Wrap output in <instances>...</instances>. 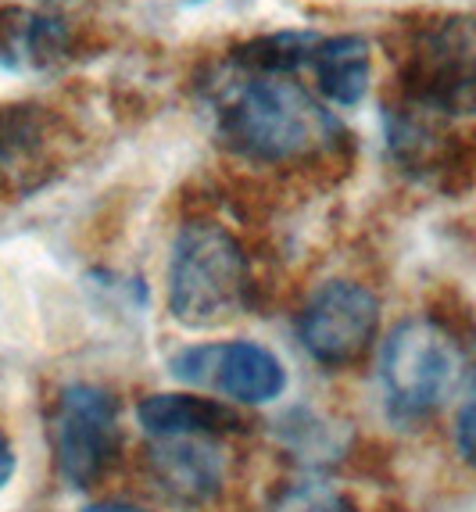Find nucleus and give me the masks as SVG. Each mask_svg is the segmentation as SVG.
<instances>
[{
  "label": "nucleus",
  "instance_id": "a211bd4d",
  "mask_svg": "<svg viewBox=\"0 0 476 512\" xmlns=\"http://www.w3.org/2000/svg\"><path fill=\"white\" fill-rule=\"evenodd\" d=\"M190 4H197V0H190Z\"/></svg>",
  "mask_w": 476,
  "mask_h": 512
},
{
  "label": "nucleus",
  "instance_id": "f257e3e1",
  "mask_svg": "<svg viewBox=\"0 0 476 512\" xmlns=\"http://www.w3.org/2000/svg\"><path fill=\"white\" fill-rule=\"evenodd\" d=\"M215 137L251 165L298 169L337 154L344 126L290 76L237 72L215 97Z\"/></svg>",
  "mask_w": 476,
  "mask_h": 512
},
{
  "label": "nucleus",
  "instance_id": "9b49d317",
  "mask_svg": "<svg viewBox=\"0 0 476 512\" xmlns=\"http://www.w3.org/2000/svg\"><path fill=\"white\" fill-rule=\"evenodd\" d=\"M308 69L315 76V90L337 108H355L366 101L373 83V47L366 36H319Z\"/></svg>",
  "mask_w": 476,
  "mask_h": 512
},
{
  "label": "nucleus",
  "instance_id": "2eb2a0df",
  "mask_svg": "<svg viewBox=\"0 0 476 512\" xmlns=\"http://www.w3.org/2000/svg\"><path fill=\"white\" fill-rule=\"evenodd\" d=\"M451 444L466 466H476V373L459 391V405H455V419H451Z\"/></svg>",
  "mask_w": 476,
  "mask_h": 512
},
{
  "label": "nucleus",
  "instance_id": "20e7f679",
  "mask_svg": "<svg viewBox=\"0 0 476 512\" xmlns=\"http://www.w3.org/2000/svg\"><path fill=\"white\" fill-rule=\"evenodd\" d=\"M398 104L434 119H476V15L412 26L394 54Z\"/></svg>",
  "mask_w": 476,
  "mask_h": 512
},
{
  "label": "nucleus",
  "instance_id": "6e6552de",
  "mask_svg": "<svg viewBox=\"0 0 476 512\" xmlns=\"http://www.w3.org/2000/svg\"><path fill=\"white\" fill-rule=\"evenodd\" d=\"M140 473L165 505L197 512L226 491L230 455L208 437H147Z\"/></svg>",
  "mask_w": 476,
  "mask_h": 512
},
{
  "label": "nucleus",
  "instance_id": "f8f14e48",
  "mask_svg": "<svg viewBox=\"0 0 476 512\" xmlns=\"http://www.w3.org/2000/svg\"><path fill=\"white\" fill-rule=\"evenodd\" d=\"M319 36L308 29H280V33H262L237 43L230 51V69L247 76H290L301 65H308Z\"/></svg>",
  "mask_w": 476,
  "mask_h": 512
},
{
  "label": "nucleus",
  "instance_id": "4468645a",
  "mask_svg": "<svg viewBox=\"0 0 476 512\" xmlns=\"http://www.w3.org/2000/svg\"><path fill=\"white\" fill-rule=\"evenodd\" d=\"M265 512H362V509H358V502L344 487L319 477H305L276 487V495L269 498V509Z\"/></svg>",
  "mask_w": 476,
  "mask_h": 512
},
{
  "label": "nucleus",
  "instance_id": "0eeeda50",
  "mask_svg": "<svg viewBox=\"0 0 476 512\" xmlns=\"http://www.w3.org/2000/svg\"><path fill=\"white\" fill-rule=\"evenodd\" d=\"M169 373L187 391L212 394L219 402L262 409L283 398L287 366L272 348L258 341H201L179 348L169 359Z\"/></svg>",
  "mask_w": 476,
  "mask_h": 512
},
{
  "label": "nucleus",
  "instance_id": "1a4fd4ad",
  "mask_svg": "<svg viewBox=\"0 0 476 512\" xmlns=\"http://www.w3.org/2000/svg\"><path fill=\"white\" fill-rule=\"evenodd\" d=\"M136 423L147 437H208V441H226L247 430L230 402L197 391L147 394L136 405Z\"/></svg>",
  "mask_w": 476,
  "mask_h": 512
},
{
  "label": "nucleus",
  "instance_id": "7ed1b4c3",
  "mask_svg": "<svg viewBox=\"0 0 476 512\" xmlns=\"http://www.w3.org/2000/svg\"><path fill=\"white\" fill-rule=\"evenodd\" d=\"M376 380L394 427H423L462 391L466 355L441 319L405 316L380 341Z\"/></svg>",
  "mask_w": 476,
  "mask_h": 512
},
{
  "label": "nucleus",
  "instance_id": "f3484780",
  "mask_svg": "<svg viewBox=\"0 0 476 512\" xmlns=\"http://www.w3.org/2000/svg\"><path fill=\"white\" fill-rule=\"evenodd\" d=\"M79 512H151V509H144V505H136V502H126V498H108V502H90Z\"/></svg>",
  "mask_w": 476,
  "mask_h": 512
},
{
  "label": "nucleus",
  "instance_id": "9d476101",
  "mask_svg": "<svg viewBox=\"0 0 476 512\" xmlns=\"http://www.w3.org/2000/svg\"><path fill=\"white\" fill-rule=\"evenodd\" d=\"M72 54L65 18L22 4H0V65L8 69H54Z\"/></svg>",
  "mask_w": 476,
  "mask_h": 512
},
{
  "label": "nucleus",
  "instance_id": "39448f33",
  "mask_svg": "<svg viewBox=\"0 0 476 512\" xmlns=\"http://www.w3.org/2000/svg\"><path fill=\"white\" fill-rule=\"evenodd\" d=\"M47 441L58 477L72 491L104 484L122 459L119 398L101 384H65L51 405Z\"/></svg>",
  "mask_w": 476,
  "mask_h": 512
},
{
  "label": "nucleus",
  "instance_id": "ddd939ff",
  "mask_svg": "<svg viewBox=\"0 0 476 512\" xmlns=\"http://www.w3.org/2000/svg\"><path fill=\"white\" fill-rule=\"evenodd\" d=\"M54 140V119L36 104H0V169H36Z\"/></svg>",
  "mask_w": 476,
  "mask_h": 512
},
{
  "label": "nucleus",
  "instance_id": "423d86ee",
  "mask_svg": "<svg viewBox=\"0 0 476 512\" xmlns=\"http://www.w3.org/2000/svg\"><path fill=\"white\" fill-rule=\"evenodd\" d=\"M380 319V294L369 283L326 280L301 305L298 341L315 366H323L326 373H344L373 351Z\"/></svg>",
  "mask_w": 476,
  "mask_h": 512
},
{
  "label": "nucleus",
  "instance_id": "f03ea898",
  "mask_svg": "<svg viewBox=\"0 0 476 512\" xmlns=\"http://www.w3.org/2000/svg\"><path fill=\"white\" fill-rule=\"evenodd\" d=\"M255 273L240 237L215 219L179 226L169 255L165 305L183 330H219L251 308Z\"/></svg>",
  "mask_w": 476,
  "mask_h": 512
},
{
  "label": "nucleus",
  "instance_id": "dca6fc26",
  "mask_svg": "<svg viewBox=\"0 0 476 512\" xmlns=\"http://www.w3.org/2000/svg\"><path fill=\"white\" fill-rule=\"evenodd\" d=\"M15 448H11V441H8V434L0 430V491L11 484V477H15Z\"/></svg>",
  "mask_w": 476,
  "mask_h": 512
}]
</instances>
